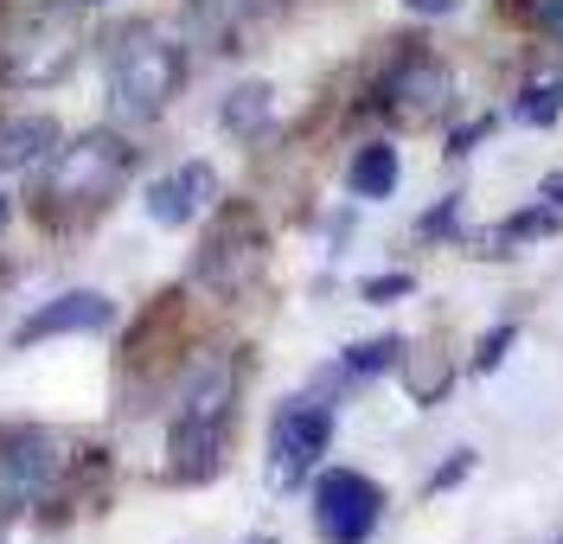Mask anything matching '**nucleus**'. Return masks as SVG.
I'll use <instances>...</instances> for the list:
<instances>
[{
	"label": "nucleus",
	"mask_w": 563,
	"mask_h": 544,
	"mask_svg": "<svg viewBox=\"0 0 563 544\" xmlns=\"http://www.w3.org/2000/svg\"><path fill=\"white\" fill-rule=\"evenodd\" d=\"M250 544H276V539H250Z\"/></svg>",
	"instance_id": "27"
},
{
	"label": "nucleus",
	"mask_w": 563,
	"mask_h": 544,
	"mask_svg": "<svg viewBox=\"0 0 563 544\" xmlns=\"http://www.w3.org/2000/svg\"><path fill=\"white\" fill-rule=\"evenodd\" d=\"M512 13H519L526 26H538L544 38H558L563 45V0H512Z\"/></svg>",
	"instance_id": "18"
},
{
	"label": "nucleus",
	"mask_w": 563,
	"mask_h": 544,
	"mask_svg": "<svg viewBox=\"0 0 563 544\" xmlns=\"http://www.w3.org/2000/svg\"><path fill=\"white\" fill-rule=\"evenodd\" d=\"M52 142H58V122L52 115H13V122H0V174L45 160Z\"/></svg>",
	"instance_id": "12"
},
{
	"label": "nucleus",
	"mask_w": 563,
	"mask_h": 544,
	"mask_svg": "<svg viewBox=\"0 0 563 544\" xmlns=\"http://www.w3.org/2000/svg\"><path fill=\"white\" fill-rule=\"evenodd\" d=\"M263 263H269V237H263V224H256L244 206H224L218 224L206 231V244H199L192 276H199V289H211V295H244L250 282L263 276Z\"/></svg>",
	"instance_id": "4"
},
{
	"label": "nucleus",
	"mask_w": 563,
	"mask_h": 544,
	"mask_svg": "<svg viewBox=\"0 0 563 544\" xmlns=\"http://www.w3.org/2000/svg\"><path fill=\"white\" fill-rule=\"evenodd\" d=\"M417 289V276H404V269H390V276H372V282H365V301H404V295Z\"/></svg>",
	"instance_id": "21"
},
{
	"label": "nucleus",
	"mask_w": 563,
	"mask_h": 544,
	"mask_svg": "<svg viewBox=\"0 0 563 544\" xmlns=\"http://www.w3.org/2000/svg\"><path fill=\"white\" fill-rule=\"evenodd\" d=\"M385 519V487L358 468H327L314 480V532L327 544H365Z\"/></svg>",
	"instance_id": "5"
},
{
	"label": "nucleus",
	"mask_w": 563,
	"mask_h": 544,
	"mask_svg": "<svg viewBox=\"0 0 563 544\" xmlns=\"http://www.w3.org/2000/svg\"><path fill=\"white\" fill-rule=\"evenodd\" d=\"M390 365H404V340H397V333H385V340H358V346H346V359H340V371H346V378H385Z\"/></svg>",
	"instance_id": "17"
},
{
	"label": "nucleus",
	"mask_w": 563,
	"mask_h": 544,
	"mask_svg": "<svg viewBox=\"0 0 563 544\" xmlns=\"http://www.w3.org/2000/svg\"><path fill=\"white\" fill-rule=\"evenodd\" d=\"M544 206H558V212H563V174H551V180H544Z\"/></svg>",
	"instance_id": "25"
},
{
	"label": "nucleus",
	"mask_w": 563,
	"mask_h": 544,
	"mask_svg": "<svg viewBox=\"0 0 563 544\" xmlns=\"http://www.w3.org/2000/svg\"><path fill=\"white\" fill-rule=\"evenodd\" d=\"M378 103H385L397 122L429 129L442 109L455 103V71H449L435 52H404V58L385 71V84H378Z\"/></svg>",
	"instance_id": "7"
},
{
	"label": "nucleus",
	"mask_w": 563,
	"mask_h": 544,
	"mask_svg": "<svg viewBox=\"0 0 563 544\" xmlns=\"http://www.w3.org/2000/svg\"><path fill=\"white\" fill-rule=\"evenodd\" d=\"M512 340H519V326H512V321H499V326L487 333V340L474 346V371H499V359L512 353Z\"/></svg>",
	"instance_id": "19"
},
{
	"label": "nucleus",
	"mask_w": 563,
	"mask_h": 544,
	"mask_svg": "<svg viewBox=\"0 0 563 544\" xmlns=\"http://www.w3.org/2000/svg\"><path fill=\"white\" fill-rule=\"evenodd\" d=\"M0 224H7V192H0Z\"/></svg>",
	"instance_id": "26"
},
{
	"label": "nucleus",
	"mask_w": 563,
	"mask_h": 544,
	"mask_svg": "<svg viewBox=\"0 0 563 544\" xmlns=\"http://www.w3.org/2000/svg\"><path fill=\"white\" fill-rule=\"evenodd\" d=\"M455 218H461V199H442L435 212L422 218V237H442V231H455Z\"/></svg>",
	"instance_id": "22"
},
{
	"label": "nucleus",
	"mask_w": 563,
	"mask_h": 544,
	"mask_svg": "<svg viewBox=\"0 0 563 544\" xmlns=\"http://www.w3.org/2000/svg\"><path fill=\"white\" fill-rule=\"evenodd\" d=\"M211 199H218V174H211V160H179L167 180L147 186V218L167 224V231H179V224H192L199 212H211Z\"/></svg>",
	"instance_id": "11"
},
{
	"label": "nucleus",
	"mask_w": 563,
	"mask_h": 544,
	"mask_svg": "<svg viewBox=\"0 0 563 544\" xmlns=\"http://www.w3.org/2000/svg\"><path fill=\"white\" fill-rule=\"evenodd\" d=\"M410 13H422V20H442V13H455L461 0H404Z\"/></svg>",
	"instance_id": "24"
},
{
	"label": "nucleus",
	"mask_w": 563,
	"mask_h": 544,
	"mask_svg": "<svg viewBox=\"0 0 563 544\" xmlns=\"http://www.w3.org/2000/svg\"><path fill=\"white\" fill-rule=\"evenodd\" d=\"M563 115V71H538L519 84V97H512V122L519 129H551Z\"/></svg>",
	"instance_id": "14"
},
{
	"label": "nucleus",
	"mask_w": 563,
	"mask_h": 544,
	"mask_svg": "<svg viewBox=\"0 0 563 544\" xmlns=\"http://www.w3.org/2000/svg\"><path fill=\"white\" fill-rule=\"evenodd\" d=\"M327 442H333V410L320 398H288L269 423V480L301 487L314 474V462L327 455Z\"/></svg>",
	"instance_id": "6"
},
{
	"label": "nucleus",
	"mask_w": 563,
	"mask_h": 544,
	"mask_svg": "<svg viewBox=\"0 0 563 544\" xmlns=\"http://www.w3.org/2000/svg\"><path fill=\"white\" fill-rule=\"evenodd\" d=\"M135 174V147L109 129H90L77 142L52 147V167H45V206H77V212H97L109 206L122 180Z\"/></svg>",
	"instance_id": "3"
},
{
	"label": "nucleus",
	"mask_w": 563,
	"mask_h": 544,
	"mask_svg": "<svg viewBox=\"0 0 563 544\" xmlns=\"http://www.w3.org/2000/svg\"><path fill=\"white\" fill-rule=\"evenodd\" d=\"M558 231V206H531V212H512L499 218L487 231V256H506L512 244H531V237H551Z\"/></svg>",
	"instance_id": "16"
},
{
	"label": "nucleus",
	"mask_w": 563,
	"mask_h": 544,
	"mask_svg": "<svg viewBox=\"0 0 563 544\" xmlns=\"http://www.w3.org/2000/svg\"><path fill=\"white\" fill-rule=\"evenodd\" d=\"M103 326H115V301H109V295H97V289H70V295L45 301L38 314H26V321L13 326V346L58 340V333H103Z\"/></svg>",
	"instance_id": "10"
},
{
	"label": "nucleus",
	"mask_w": 563,
	"mask_h": 544,
	"mask_svg": "<svg viewBox=\"0 0 563 544\" xmlns=\"http://www.w3.org/2000/svg\"><path fill=\"white\" fill-rule=\"evenodd\" d=\"M77 58V33H70L65 13H38L26 33L7 45V84L33 90V84H58Z\"/></svg>",
	"instance_id": "9"
},
{
	"label": "nucleus",
	"mask_w": 563,
	"mask_h": 544,
	"mask_svg": "<svg viewBox=\"0 0 563 544\" xmlns=\"http://www.w3.org/2000/svg\"><path fill=\"white\" fill-rule=\"evenodd\" d=\"M238 385H244L238 353H206L186 371V385H179V398H174V430H167V455H174L179 480H211V474L224 468Z\"/></svg>",
	"instance_id": "1"
},
{
	"label": "nucleus",
	"mask_w": 563,
	"mask_h": 544,
	"mask_svg": "<svg viewBox=\"0 0 563 544\" xmlns=\"http://www.w3.org/2000/svg\"><path fill=\"white\" fill-rule=\"evenodd\" d=\"M84 7H90V0H84Z\"/></svg>",
	"instance_id": "28"
},
{
	"label": "nucleus",
	"mask_w": 563,
	"mask_h": 544,
	"mask_svg": "<svg viewBox=\"0 0 563 544\" xmlns=\"http://www.w3.org/2000/svg\"><path fill=\"white\" fill-rule=\"evenodd\" d=\"M467 474H474V448H455V455H449L442 468L429 474V493H449V487H461Z\"/></svg>",
	"instance_id": "20"
},
{
	"label": "nucleus",
	"mask_w": 563,
	"mask_h": 544,
	"mask_svg": "<svg viewBox=\"0 0 563 544\" xmlns=\"http://www.w3.org/2000/svg\"><path fill=\"white\" fill-rule=\"evenodd\" d=\"M58 468H65V448H58V435H45V430L13 435V442L0 448V512H7V519L33 512L38 500L58 487Z\"/></svg>",
	"instance_id": "8"
},
{
	"label": "nucleus",
	"mask_w": 563,
	"mask_h": 544,
	"mask_svg": "<svg viewBox=\"0 0 563 544\" xmlns=\"http://www.w3.org/2000/svg\"><path fill=\"white\" fill-rule=\"evenodd\" d=\"M346 186L358 192V199H390V192H397V147L390 142H365L358 154H352Z\"/></svg>",
	"instance_id": "13"
},
{
	"label": "nucleus",
	"mask_w": 563,
	"mask_h": 544,
	"mask_svg": "<svg viewBox=\"0 0 563 544\" xmlns=\"http://www.w3.org/2000/svg\"><path fill=\"white\" fill-rule=\"evenodd\" d=\"M269 115H276V90H269V84H238V90L224 97V129L244 135V142H256V135L269 129Z\"/></svg>",
	"instance_id": "15"
},
{
	"label": "nucleus",
	"mask_w": 563,
	"mask_h": 544,
	"mask_svg": "<svg viewBox=\"0 0 563 544\" xmlns=\"http://www.w3.org/2000/svg\"><path fill=\"white\" fill-rule=\"evenodd\" d=\"M186 84V52L161 26H129L109 45V103L122 115H161Z\"/></svg>",
	"instance_id": "2"
},
{
	"label": "nucleus",
	"mask_w": 563,
	"mask_h": 544,
	"mask_svg": "<svg viewBox=\"0 0 563 544\" xmlns=\"http://www.w3.org/2000/svg\"><path fill=\"white\" fill-rule=\"evenodd\" d=\"M487 129H493L487 115H481V122H467V129H455V135H449V154H455V160H461V154H474V142H487Z\"/></svg>",
	"instance_id": "23"
}]
</instances>
